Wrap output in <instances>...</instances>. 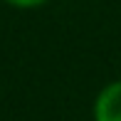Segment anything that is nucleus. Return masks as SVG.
<instances>
[{
  "mask_svg": "<svg viewBox=\"0 0 121 121\" xmlns=\"http://www.w3.org/2000/svg\"><path fill=\"white\" fill-rule=\"evenodd\" d=\"M94 121H121V79H114L99 89L91 106Z\"/></svg>",
  "mask_w": 121,
  "mask_h": 121,
  "instance_id": "1",
  "label": "nucleus"
},
{
  "mask_svg": "<svg viewBox=\"0 0 121 121\" xmlns=\"http://www.w3.org/2000/svg\"><path fill=\"white\" fill-rule=\"evenodd\" d=\"M3 3H8L10 8H15V10H37V8H42V5H47L49 0H3Z\"/></svg>",
  "mask_w": 121,
  "mask_h": 121,
  "instance_id": "2",
  "label": "nucleus"
}]
</instances>
